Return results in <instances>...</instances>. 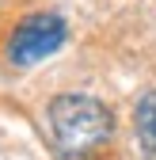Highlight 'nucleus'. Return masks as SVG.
<instances>
[{
	"mask_svg": "<svg viewBox=\"0 0 156 160\" xmlns=\"http://www.w3.org/2000/svg\"><path fill=\"white\" fill-rule=\"evenodd\" d=\"M50 130H53V141L65 156H88L110 141L114 114L95 95L61 92L50 99Z\"/></svg>",
	"mask_w": 156,
	"mask_h": 160,
	"instance_id": "f257e3e1",
	"label": "nucleus"
},
{
	"mask_svg": "<svg viewBox=\"0 0 156 160\" xmlns=\"http://www.w3.org/2000/svg\"><path fill=\"white\" fill-rule=\"evenodd\" d=\"M65 38H69V27H65V19L57 12H34V15H27L23 23L12 31L8 61L15 69H31L38 61H46V57H53L65 46Z\"/></svg>",
	"mask_w": 156,
	"mask_h": 160,
	"instance_id": "f03ea898",
	"label": "nucleus"
},
{
	"mask_svg": "<svg viewBox=\"0 0 156 160\" xmlns=\"http://www.w3.org/2000/svg\"><path fill=\"white\" fill-rule=\"evenodd\" d=\"M133 130H137L141 152L149 160H156V88L137 99V107H133Z\"/></svg>",
	"mask_w": 156,
	"mask_h": 160,
	"instance_id": "7ed1b4c3",
	"label": "nucleus"
}]
</instances>
